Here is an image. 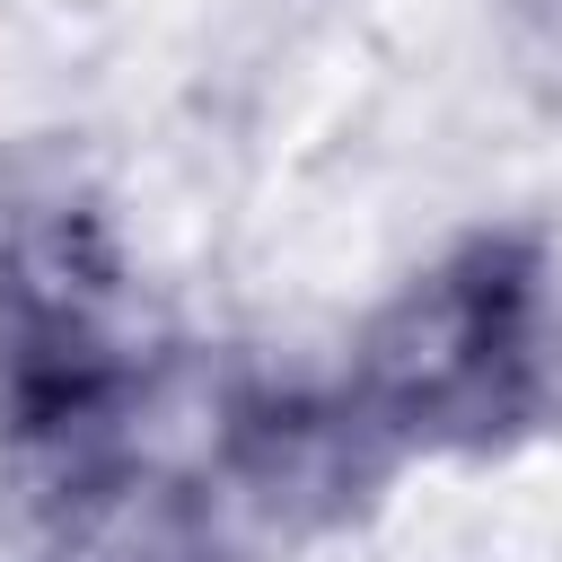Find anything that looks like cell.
<instances>
[{
  "instance_id": "6da1fadb",
  "label": "cell",
  "mask_w": 562,
  "mask_h": 562,
  "mask_svg": "<svg viewBox=\"0 0 562 562\" xmlns=\"http://www.w3.org/2000/svg\"><path fill=\"white\" fill-rule=\"evenodd\" d=\"M334 360L404 474H501L562 448V228L544 211L439 228Z\"/></svg>"
},
{
  "instance_id": "7a4b0ae2",
  "label": "cell",
  "mask_w": 562,
  "mask_h": 562,
  "mask_svg": "<svg viewBox=\"0 0 562 562\" xmlns=\"http://www.w3.org/2000/svg\"><path fill=\"white\" fill-rule=\"evenodd\" d=\"M184 457L255 562L334 553V544L369 536L395 509V492L413 483L334 351L325 360L228 351L202 386Z\"/></svg>"
},
{
  "instance_id": "3957f363",
  "label": "cell",
  "mask_w": 562,
  "mask_h": 562,
  "mask_svg": "<svg viewBox=\"0 0 562 562\" xmlns=\"http://www.w3.org/2000/svg\"><path fill=\"white\" fill-rule=\"evenodd\" d=\"M176 342L149 325L0 360V553L53 562L114 492L167 457Z\"/></svg>"
},
{
  "instance_id": "277c9868",
  "label": "cell",
  "mask_w": 562,
  "mask_h": 562,
  "mask_svg": "<svg viewBox=\"0 0 562 562\" xmlns=\"http://www.w3.org/2000/svg\"><path fill=\"white\" fill-rule=\"evenodd\" d=\"M149 325L123 184L79 132H0V360Z\"/></svg>"
},
{
  "instance_id": "5b68a950",
  "label": "cell",
  "mask_w": 562,
  "mask_h": 562,
  "mask_svg": "<svg viewBox=\"0 0 562 562\" xmlns=\"http://www.w3.org/2000/svg\"><path fill=\"white\" fill-rule=\"evenodd\" d=\"M53 562H255L246 536L228 527V509L211 501V483L193 474L184 448H167L132 492H114Z\"/></svg>"
},
{
  "instance_id": "8992f818",
  "label": "cell",
  "mask_w": 562,
  "mask_h": 562,
  "mask_svg": "<svg viewBox=\"0 0 562 562\" xmlns=\"http://www.w3.org/2000/svg\"><path fill=\"white\" fill-rule=\"evenodd\" d=\"M483 35L509 97L562 123V0H483Z\"/></svg>"
}]
</instances>
